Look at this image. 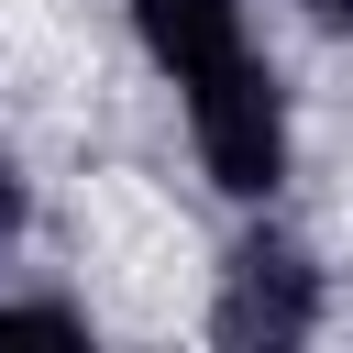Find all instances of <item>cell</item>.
<instances>
[{"instance_id": "6", "label": "cell", "mask_w": 353, "mask_h": 353, "mask_svg": "<svg viewBox=\"0 0 353 353\" xmlns=\"http://www.w3.org/2000/svg\"><path fill=\"white\" fill-rule=\"evenodd\" d=\"M309 11H320V22H353V0H309Z\"/></svg>"}, {"instance_id": "5", "label": "cell", "mask_w": 353, "mask_h": 353, "mask_svg": "<svg viewBox=\"0 0 353 353\" xmlns=\"http://www.w3.org/2000/svg\"><path fill=\"white\" fill-rule=\"evenodd\" d=\"M22 221V176H11V154H0V232Z\"/></svg>"}, {"instance_id": "4", "label": "cell", "mask_w": 353, "mask_h": 353, "mask_svg": "<svg viewBox=\"0 0 353 353\" xmlns=\"http://www.w3.org/2000/svg\"><path fill=\"white\" fill-rule=\"evenodd\" d=\"M0 342H88V320L55 309V298H33V309H0Z\"/></svg>"}, {"instance_id": "2", "label": "cell", "mask_w": 353, "mask_h": 353, "mask_svg": "<svg viewBox=\"0 0 353 353\" xmlns=\"http://www.w3.org/2000/svg\"><path fill=\"white\" fill-rule=\"evenodd\" d=\"M320 320V276L298 243H243L221 287V342H298Z\"/></svg>"}, {"instance_id": "1", "label": "cell", "mask_w": 353, "mask_h": 353, "mask_svg": "<svg viewBox=\"0 0 353 353\" xmlns=\"http://www.w3.org/2000/svg\"><path fill=\"white\" fill-rule=\"evenodd\" d=\"M188 110H199V154H210V176H221L232 199H265V188L287 176V99H276V77H265L254 55L188 77Z\"/></svg>"}, {"instance_id": "3", "label": "cell", "mask_w": 353, "mask_h": 353, "mask_svg": "<svg viewBox=\"0 0 353 353\" xmlns=\"http://www.w3.org/2000/svg\"><path fill=\"white\" fill-rule=\"evenodd\" d=\"M132 22H143V55H154L176 88L243 55V22H232V0H132Z\"/></svg>"}]
</instances>
